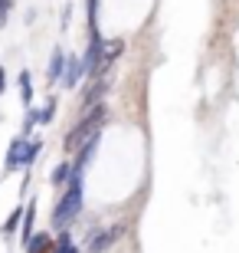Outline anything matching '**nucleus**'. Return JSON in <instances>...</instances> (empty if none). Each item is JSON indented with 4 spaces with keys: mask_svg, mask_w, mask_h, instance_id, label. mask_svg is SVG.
<instances>
[{
    "mask_svg": "<svg viewBox=\"0 0 239 253\" xmlns=\"http://www.w3.org/2000/svg\"><path fill=\"white\" fill-rule=\"evenodd\" d=\"M111 89V76H99V79H92V83L85 85V92H82V105L85 109H92V105H99L105 95H108Z\"/></svg>",
    "mask_w": 239,
    "mask_h": 253,
    "instance_id": "obj_4",
    "label": "nucleus"
},
{
    "mask_svg": "<svg viewBox=\"0 0 239 253\" xmlns=\"http://www.w3.org/2000/svg\"><path fill=\"white\" fill-rule=\"evenodd\" d=\"M79 211H82V174L72 171V178H69L63 197H59V204H56V211H53V227L66 230V227L79 217Z\"/></svg>",
    "mask_w": 239,
    "mask_h": 253,
    "instance_id": "obj_2",
    "label": "nucleus"
},
{
    "mask_svg": "<svg viewBox=\"0 0 239 253\" xmlns=\"http://www.w3.org/2000/svg\"><path fill=\"white\" fill-rule=\"evenodd\" d=\"M3 89H7V73L0 69V95H3Z\"/></svg>",
    "mask_w": 239,
    "mask_h": 253,
    "instance_id": "obj_17",
    "label": "nucleus"
},
{
    "mask_svg": "<svg viewBox=\"0 0 239 253\" xmlns=\"http://www.w3.org/2000/svg\"><path fill=\"white\" fill-rule=\"evenodd\" d=\"M82 76H85V66H82V59L69 56V59H66V73H63V85H66V89H75Z\"/></svg>",
    "mask_w": 239,
    "mask_h": 253,
    "instance_id": "obj_5",
    "label": "nucleus"
},
{
    "mask_svg": "<svg viewBox=\"0 0 239 253\" xmlns=\"http://www.w3.org/2000/svg\"><path fill=\"white\" fill-rule=\"evenodd\" d=\"M66 59H69V56H66L63 49H53V59H49V79H53V83H56V79H63Z\"/></svg>",
    "mask_w": 239,
    "mask_h": 253,
    "instance_id": "obj_9",
    "label": "nucleus"
},
{
    "mask_svg": "<svg viewBox=\"0 0 239 253\" xmlns=\"http://www.w3.org/2000/svg\"><path fill=\"white\" fill-rule=\"evenodd\" d=\"M39 151H43V138H30V141H27V148H23V161H20V165H23V168H30V165L36 161Z\"/></svg>",
    "mask_w": 239,
    "mask_h": 253,
    "instance_id": "obj_10",
    "label": "nucleus"
},
{
    "mask_svg": "<svg viewBox=\"0 0 239 253\" xmlns=\"http://www.w3.org/2000/svg\"><path fill=\"white\" fill-rule=\"evenodd\" d=\"M121 237H125V224H111V227H105V230H95V234L89 237V244H85V253H108Z\"/></svg>",
    "mask_w": 239,
    "mask_h": 253,
    "instance_id": "obj_3",
    "label": "nucleus"
},
{
    "mask_svg": "<svg viewBox=\"0 0 239 253\" xmlns=\"http://www.w3.org/2000/svg\"><path fill=\"white\" fill-rule=\"evenodd\" d=\"M53 253H82V250H79V247L72 244V237H69V234L63 230V234H59V237L53 240Z\"/></svg>",
    "mask_w": 239,
    "mask_h": 253,
    "instance_id": "obj_12",
    "label": "nucleus"
},
{
    "mask_svg": "<svg viewBox=\"0 0 239 253\" xmlns=\"http://www.w3.org/2000/svg\"><path fill=\"white\" fill-rule=\"evenodd\" d=\"M53 115H56V99H49L43 109L36 112V125H46V122H53Z\"/></svg>",
    "mask_w": 239,
    "mask_h": 253,
    "instance_id": "obj_16",
    "label": "nucleus"
},
{
    "mask_svg": "<svg viewBox=\"0 0 239 253\" xmlns=\"http://www.w3.org/2000/svg\"><path fill=\"white\" fill-rule=\"evenodd\" d=\"M20 99H23V102H33V76L27 73V69H23V73H20Z\"/></svg>",
    "mask_w": 239,
    "mask_h": 253,
    "instance_id": "obj_14",
    "label": "nucleus"
},
{
    "mask_svg": "<svg viewBox=\"0 0 239 253\" xmlns=\"http://www.w3.org/2000/svg\"><path fill=\"white\" fill-rule=\"evenodd\" d=\"M121 49H125V40H111V43H105V56H102V76H108V69L115 66V59L121 56Z\"/></svg>",
    "mask_w": 239,
    "mask_h": 253,
    "instance_id": "obj_6",
    "label": "nucleus"
},
{
    "mask_svg": "<svg viewBox=\"0 0 239 253\" xmlns=\"http://www.w3.org/2000/svg\"><path fill=\"white\" fill-rule=\"evenodd\" d=\"M10 7H13V0H0V10H7V13H10Z\"/></svg>",
    "mask_w": 239,
    "mask_h": 253,
    "instance_id": "obj_18",
    "label": "nucleus"
},
{
    "mask_svg": "<svg viewBox=\"0 0 239 253\" xmlns=\"http://www.w3.org/2000/svg\"><path fill=\"white\" fill-rule=\"evenodd\" d=\"M69 178H72V165L63 161V165L53 171V184H69Z\"/></svg>",
    "mask_w": 239,
    "mask_h": 253,
    "instance_id": "obj_15",
    "label": "nucleus"
},
{
    "mask_svg": "<svg viewBox=\"0 0 239 253\" xmlns=\"http://www.w3.org/2000/svg\"><path fill=\"white\" fill-rule=\"evenodd\" d=\"M33 217H36V201H30L27 204V214H23V244H30V237H33Z\"/></svg>",
    "mask_w": 239,
    "mask_h": 253,
    "instance_id": "obj_13",
    "label": "nucleus"
},
{
    "mask_svg": "<svg viewBox=\"0 0 239 253\" xmlns=\"http://www.w3.org/2000/svg\"><path fill=\"white\" fill-rule=\"evenodd\" d=\"M23 148H27V138H23V135H17V138L10 141V148H7V171H17V165L23 161Z\"/></svg>",
    "mask_w": 239,
    "mask_h": 253,
    "instance_id": "obj_7",
    "label": "nucleus"
},
{
    "mask_svg": "<svg viewBox=\"0 0 239 253\" xmlns=\"http://www.w3.org/2000/svg\"><path fill=\"white\" fill-rule=\"evenodd\" d=\"M27 253H53V237L49 234H33L27 244Z\"/></svg>",
    "mask_w": 239,
    "mask_h": 253,
    "instance_id": "obj_8",
    "label": "nucleus"
},
{
    "mask_svg": "<svg viewBox=\"0 0 239 253\" xmlns=\"http://www.w3.org/2000/svg\"><path fill=\"white\" fill-rule=\"evenodd\" d=\"M105 119H108V109H105V102L92 105V109H85V115L79 119V122L72 125V128L66 131V151H79L89 138H95V135H102V125H105Z\"/></svg>",
    "mask_w": 239,
    "mask_h": 253,
    "instance_id": "obj_1",
    "label": "nucleus"
},
{
    "mask_svg": "<svg viewBox=\"0 0 239 253\" xmlns=\"http://www.w3.org/2000/svg\"><path fill=\"white\" fill-rule=\"evenodd\" d=\"M7 27V10H0V30Z\"/></svg>",
    "mask_w": 239,
    "mask_h": 253,
    "instance_id": "obj_19",
    "label": "nucleus"
},
{
    "mask_svg": "<svg viewBox=\"0 0 239 253\" xmlns=\"http://www.w3.org/2000/svg\"><path fill=\"white\" fill-rule=\"evenodd\" d=\"M23 214H27V207H13V211H10V217H7V224L0 227V234H3V237H10V234H13V230L20 227Z\"/></svg>",
    "mask_w": 239,
    "mask_h": 253,
    "instance_id": "obj_11",
    "label": "nucleus"
}]
</instances>
